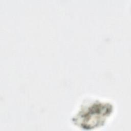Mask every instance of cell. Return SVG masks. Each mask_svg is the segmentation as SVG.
<instances>
[{
	"label": "cell",
	"mask_w": 131,
	"mask_h": 131,
	"mask_svg": "<svg viewBox=\"0 0 131 131\" xmlns=\"http://www.w3.org/2000/svg\"><path fill=\"white\" fill-rule=\"evenodd\" d=\"M112 112V106L110 103L102 102L99 100L88 103L86 105L84 104L81 106L78 112L75 114L74 119H78L77 122L80 125H80L82 127L91 128L102 125L104 123L105 119L107 118Z\"/></svg>",
	"instance_id": "cell-1"
}]
</instances>
